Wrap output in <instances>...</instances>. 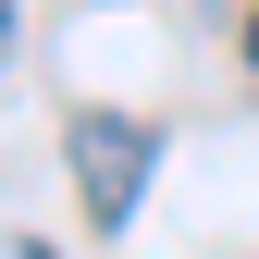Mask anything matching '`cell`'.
I'll return each instance as SVG.
<instances>
[{
	"instance_id": "1",
	"label": "cell",
	"mask_w": 259,
	"mask_h": 259,
	"mask_svg": "<svg viewBox=\"0 0 259 259\" xmlns=\"http://www.w3.org/2000/svg\"><path fill=\"white\" fill-rule=\"evenodd\" d=\"M62 160H74L87 222L123 235L136 198H148V173H160V123H136V111H62Z\"/></svg>"
},
{
	"instance_id": "2",
	"label": "cell",
	"mask_w": 259,
	"mask_h": 259,
	"mask_svg": "<svg viewBox=\"0 0 259 259\" xmlns=\"http://www.w3.org/2000/svg\"><path fill=\"white\" fill-rule=\"evenodd\" d=\"M247 62H259V13H247Z\"/></svg>"
},
{
	"instance_id": "3",
	"label": "cell",
	"mask_w": 259,
	"mask_h": 259,
	"mask_svg": "<svg viewBox=\"0 0 259 259\" xmlns=\"http://www.w3.org/2000/svg\"><path fill=\"white\" fill-rule=\"evenodd\" d=\"M25 259H50V247H25Z\"/></svg>"
},
{
	"instance_id": "4",
	"label": "cell",
	"mask_w": 259,
	"mask_h": 259,
	"mask_svg": "<svg viewBox=\"0 0 259 259\" xmlns=\"http://www.w3.org/2000/svg\"><path fill=\"white\" fill-rule=\"evenodd\" d=\"M0 13H13V0H0Z\"/></svg>"
}]
</instances>
